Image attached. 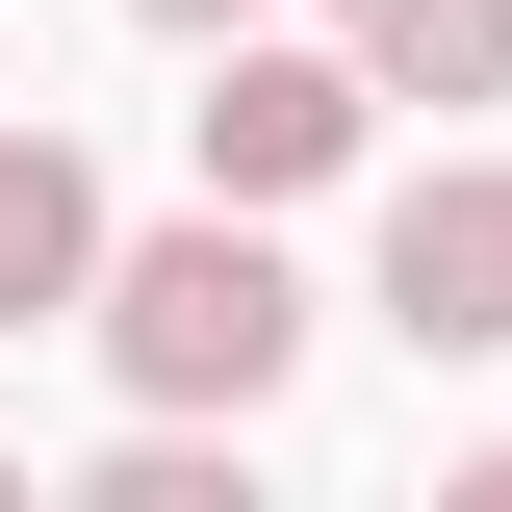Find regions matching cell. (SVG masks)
I'll list each match as a JSON object with an SVG mask.
<instances>
[{
	"label": "cell",
	"mask_w": 512,
	"mask_h": 512,
	"mask_svg": "<svg viewBox=\"0 0 512 512\" xmlns=\"http://www.w3.org/2000/svg\"><path fill=\"white\" fill-rule=\"evenodd\" d=\"M77 333L128 359V410H282V384H308V282H282V231H256V205H205V231H128Z\"/></svg>",
	"instance_id": "obj_1"
},
{
	"label": "cell",
	"mask_w": 512,
	"mask_h": 512,
	"mask_svg": "<svg viewBox=\"0 0 512 512\" xmlns=\"http://www.w3.org/2000/svg\"><path fill=\"white\" fill-rule=\"evenodd\" d=\"M180 128H205V205H308L333 154H359V128H384V77H359V52H282V26H231Z\"/></svg>",
	"instance_id": "obj_2"
},
{
	"label": "cell",
	"mask_w": 512,
	"mask_h": 512,
	"mask_svg": "<svg viewBox=\"0 0 512 512\" xmlns=\"http://www.w3.org/2000/svg\"><path fill=\"white\" fill-rule=\"evenodd\" d=\"M384 333L410 359H512V154L384 180Z\"/></svg>",
	"instance_id": "obj_3"
},
{
	"label": "cell",
	"mask_w": 512,
	"mask_h": 512,
	"mask_svg": "<svg viewBox=\"0 0 512 512\" xmlns=\"http://www.w3.org/2000/svg\"><path fill=\"white\" fill-rule=\"evenodd\" d=\"M103 180H77V154H52V128H26V103H0V333H52V308H103Z\"/></svg>",
	"instance_id": "obj_4"
},
{
	"label": "cell",
	"mask_w": 512,
	"mask_h": 512,
	"mask_svg": "<svg viewBox=\"0 0 512 512\" xmlns=\"http://www.w3.org/2000/svg\"><path fill=\"white\" fill-rule=\"evenodd\" d=\"M333 52L384 103H512V0H333Z\"/></svg>",
	"instance_id": "obj_5"
},
{
	"label": "cell",
	"mask_w": 512,
	"mask_h": 512,
	"mask_svg": "<svg viewBox=\"0 0 512 512\" xmlns=\"http://www.w3.org/2000/svg\"><path fill=\"white\" fill-rule=\"evenodd\" d=\"M128 26H180V52H231V26H256V0H128Z\"/></svg>",
	"instance_id": "obj_6"
},
{
	"label": "cell",
	"mask_w": 512,
	"mask_h": 512,
	"mask_svg": "<svg viewBox=\"0 0 512 512\" xmlns=\"http://www.w3.org/2000/svg\"><path fill=\"white\" fill-rule=\"evenodd\" d=\"M0 512H26V461H0Z\"/></svg>",
	"instance_id": "obj_7"
}]
</instances>
